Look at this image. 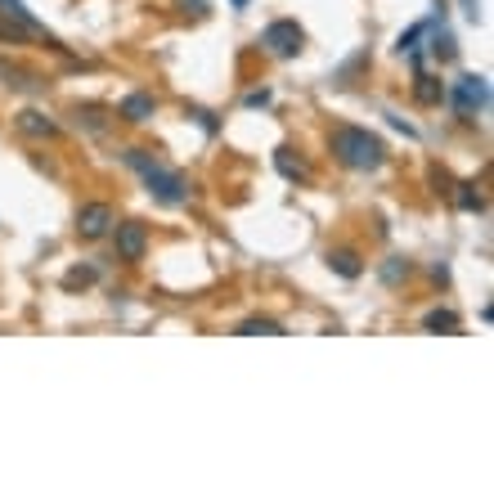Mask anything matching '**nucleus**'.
Returning a JSON list of instances; mask_svg holds the SVG:
<instances>
[{
	"mask_svg": "<svg viewBox=\"0 0 494 494\" xmlns=\"http://www.w3.org/2000/svg\"><path fill=\"white\" fill-rule=\"evenodd\" d=\"M328 149L350 171H378L382 158H387V145H382L373 130H365V126H337L328 135Z\"/></svg>",
	"mask_w": 494,
	"mask_h": 494,
	"instance_id": "f257e3e1",
	"label": "nucleus"
},
{
	"mask_svg": "<svg viewBox=\"0 0 494 494\" xmlns=\"http://www.w3.org/2000/svg\"><path fill=\"white\" fill-rule=\"evenodd\" d=\"M122 158H126V167H135L139 176H145V184H149V193H153L158 202H167V207L189 202V180H184L180 171H167L149 149H126Z\"/></svg>",
	"mask_w": 494,
	"mask_h": 494,
	"instance_id": "f03ea898",
	"label": "nucleus"
},
{
	"mask_svg": "<svg viewBox=\"0 0 494 494\" xmlns=\"http://www.w3.org/2000/svg\"><path fill=\"white\" fill-rule=\"evenodd\" d=\"M261 45H265L274 59H297V54H302V45H306V32H302L293 19H274V23L265 27Z\"/></svg>",
	"mask_w": 494,
	"mask_h": 494,
	"instance_id": "7ed1b4c3",
	"label": "nucleus"
},
{
	"mask_svg": "<svg viewBox=\"0 0 494 494\" xmlns=\"http://www.w3.org/2000/svg\"><path fill=\"white\" fill-rule=\"evenodd\" d=\"M113 225H117V211H113L108 202H86V207L77 211V239H86V243L108 239Z\"/></svg>",
	"mask_w": 494,
	"mask_h": 494,
	"instance_id": "20e7f679",
	"label": "nucleus"
},
{
	"mask_svg": "<svg viewBox=\"0 0 494 494\" xmlns=\"http://www.w3.org/2000/svg\"><path fill=\"white\" fill-rule=\"evenodd\" d=\"M113 247H117V256H122L126 265L145 261V252H149V230L139 225V221H122V225H113Z\"/></svg>",
	"mask_w": 494,
	"mask_h": 494,
	"instance_id": "39448f33",
	"label": "nucleus"
},
{
	"mask_svg": "<svg viewBox=\"0 0 494 494\" xmlns=\"http://www.w3.org/2000/svg\"><path fill=\"white\" fill-rule=\"evenodd\" d=\"M454 108H459L463 117L485 113V108H490V82H485V77H459V82H454Z\"/></svg>",
	"mask_w": 494,
	"mask_h": 494,
	"instance_id": "423d86ee",
	"label": "nucleus"
},
{
	"mask_svg": "<svg viewBox=\"0 0 494 494\" xmlns=\"http://www.w3.org/2000/svg\"><path fill=\"white\" fill-rule=\"evenodd\" d=\"M19 130L32 135V139H54L59 135V122L50 113H41V108H23L19 113Z\"/></svg>",
	"mask_w": 494,
	"mask_h": 494,
	"instance_id": "0eeeda50",
	"label": "nucleus"
},
{
	"mask_svg": "<svg viewBox=\"0 0 494 494\" xmlns=\"http://www.w3.org/2000/svg\"><path fill=\"white\" fill-rule=\"evenodd\" d=\"M153 113H158V99H153V95H139V90L126 95V99L117 104V117H122V122H149Z\"/></svg>",
	"mask_w": 494,
	"mask_h": 494,
	"instance_id": "6e6552de",
	"label": "nucleus"
},
{
	"mask_svg": "<svg viewBox=\"0 0 494 494\" xmlns=\"http://www.w3.org/2000/svg\"><path fill=\"white\" fill-rule=\"evenodd\" d=\"M0 14H10V19H19V23H23V27H32V32H36V36H41L45 45L63 50V45H59V41H54V36L45 32V23H36V19H32V10L23 5V0H0Z\"/></svg>",
	"mask_w": 494,
	"mask_h": 494,
	"instance_id": "1a4fd4ad",
	"label": "nucleus"
},
{
	"mask_svg": "<svg viewBox=\"0 0 494 494\" xmlns=\"http://www.w3.org/2000/svg\"><path fill=\"white\" fill-rule=\"evenodd\" d=\"M274 167H278V176H288V180H297V184L310 180V167H306L302 158H293V149H274Z\"/></svg>",
	"mask_w": 494,
	"mask_h": 494,
	"instance_id": "9d476101",
	"label": "nucleus"
},
{
	"mask_svg": "<svg viewBox=\"0 0 494 494\" xmlns=\"http://www.w3.org/2000/svg\"><path fill=\"white\" fill-rule=\"evenodd\" d=\"M413 99H418L422 108H436V104L445 99V86H441L436 77H422V73H418V77H413Z\"/></svg>",
	"mask_w": 494,
	"mask_h": 494,
	"instance_id": "9b49d317",
	"label": "nucleus"
},
{
	"mask_svg": "<svg viewBox=\"0 0 494 494\" xmlns=\"http://www.w3.org/2000/svg\"><path fill=\"white\" fill-rule=\"evenodd\" d=\"M328 265H333L341 278H360V274H365V265H360V252H350V247H337V252H328Z\"/></svg>",
	"mask_w": 494,
	"mask_h": 494,
	"instance_id": "f8f14e48",
	"label": "nucleus"
},
{
	"mask_svg": "<svg viewBox=\"0 0 494 494\" xmlns=\"http://www.w3.org/2000/svg\"><path fill=\"white\" fill-rule=\"evenodd\" d=\"M239 337H284V324H278V319H265V315H252V319H243L239 328H234Z\"/></svg>",
	"mask_w": 494,
	"mask_h": 494,
	"instance_id": "ddd939ff",
	"label": "nucleus"
},
{
	"mask_svg": "<svg viewBox=\"0 0 494 494\" xmlns=\"http://www.w3.org/2000/svg\"><path fill=\"white\" fill-rule=\"evenodd\" d=\"M422 328H427V333H459V315L454 310H427V315H422Z\"/></svg>",
	"mask_w": 494,
	"mask_h": 494,
	"instance_id": "4468645a",
	"label": "nucleus"
},
{
	"mask_svg": "<svg viewBox=\"0 0 494 494\" xmlns=\"http://www.w3.org/2000/svg\"><path fill=\"white\" fill-rule=\"evenodd\" d=\"M90 284H99V270H95V265H77V270H67V274H63V288H67V293L90 288Z\"/></svg>",
	"mask_w": 494,
	"mask_h": 494,
	"instance_id": "2eb2a0df",
	"label": "nucleus"
},
{
	"mask_svg": "<svg viewBox=\"0 0 494 494\" xmlns=\"http://www.w3.org/2000/svg\"><path fill=\"white\" fill-rule=\"evenodd\" d=\"M27 36H36V32L23 27L19 19H10V14H0V41H5V45H19V41H27Z\"/></svg>",
	"mask_w": 494,
	"mask_h": 494,
	"instance_id": "dca6fc26",
	"label": "nucleus"
},
{
	"mask_svg": "<svg viewBox=\"0 0 494 494\" xmlns=\"http://www.w3.org/2000/svg\"><path fill=\"white\" fill-rule=\"evenodd\" d=\"M0 77H5V86H14V90L36 86V77H32V73H23V67H10V63H0Z\"/></svg>",
	"mask_w": 494,
	"mask_h": 494,
	"instance_id": "f3484780",
	"label": "nucleus"
},
{
	"mask_svg": "<svg viewBox=\"0 0 494 494\" xmlns=\"http://www.w3.org/2000/svg\"><path fill=\"white\" fill-rule=\"evenodd\" d=\"M432 54H436L441 63H450V59L459 54V45H454V36H450V32H436V36H432Z\"/></svg>",
	"mask_w": 494,
	"mask_h": 494,
	"instance_id": "a211bd4d",
	"label": "nucleus"
},
{
	"mask_svg": "<svg viewBox=\"0 0 494 494\" xmlns=\"http://www.w3.org/2000/svg\"><path fill=\"white\" fill-rule=\"evenodd\" d=\"M422 36H427V23H413V27H409V32L400 36V45H396V50H400V54H413Z\"/></svg>",
	"mask_w": 494,
	"mask_h": 494,
	"instance_id": "6ab92c4d",
	"label": "nucleus"
},
{
	"mask_svg": "<svg viewBox=\"0 0 494 494\" xmlns=\"http://www.w3.org/2000/svg\"><path fill=\"white\" fill-rule=\"evenodd\" d=\"M409 274V261H400V256H391L387 265H382V284H400V278Z\"/></svg>",
	"mask_w": 494,
	"mask_h": 494,
	"instance_id": "aec40b11",
	"label": "nucleus"
},
{
	"mask_svg": "<svg viewBox=\"0 0 494 494\" xmlns=\"http://www.w3.org/2000/svg\"><path fill=\"white\" fill-rule=\"evenodd\" d=\"M459 189H463V193H459V207H463V211H485V198L472 193V184H459Z\"/></svg>",
	"mask_w": 494,
	"mask_h": 494,
	"instance_id": "412c9836",
	"label": "nucleus"
},
{
	"mask_svg": "<svg viewBox=\"0 0 494 494\" xmlns=\"http://www.w3.org/2000/svg\"><path fill=\"white\" fill-rule=\"evenodd\" d=\"M77 117H82L90 130H104V117H99V108H86V113H77Z\"/></svg>",
	"mask_w": 494,
	"mask_h": 494,
	"instance_id": "4be33fe9",
	"label": "nucleus"
},
{
	"mask_svg": "<svg viewBox=\"0 0 494 494\" xmlns=\"http://www.w3.org/2000/svg\"><path fill=\"white\" fill-rule=\"evenodd\" d=\"M243 104H247V108H265V104H270V90H252Z\"/></svg>",
	"mask_w": 494,
	"mask_h": 494,
	"instance_id": "5701e85b",
	"label": "nucleus"
},
{
	"mask_svg": "<svg viewBox=\"0 0 494 494\" xmlns=\"http://www.w3.org/2000/svg\"><path fill=\"white\" fill-rule=\"evenodd\" d=\"M180 10H184V14H189V10H193V14H207V0H180Z\"/></svg>",
	"mask_w": 494,
	"mask_h": 494,
	"instance_id": "b1692460",
	"label": "nucleus"
},
{
	"mask_svg": "<svg viewBox=\"0 0 494 494\" xmlns=\"http://www.w3.org/2000/svg\"><path fill=\"white\" fill-rule=\"evenodd\" d=\"M193 117L202 122V130H216V117H211V113H202V108H193Z\"/></svg>",
	"mask_w": 494,
	"mask_h": 494,
	"instance_id": "393cba45",
	"label": "nucleus"
}]
</instances>
